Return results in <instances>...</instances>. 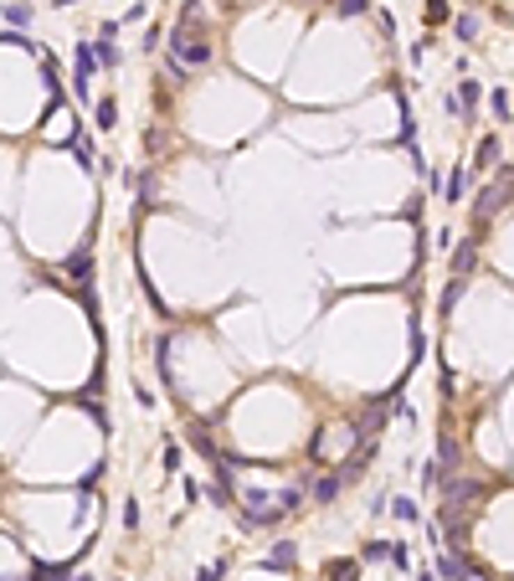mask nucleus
Here are the masks:
<instances>
[{
	"mask_svg": "<svg viewBox=\"0 0 514 581\" xmlns=\"http://www.w3.org/2000/svg\"><path fill=\"white\" fill-rule=\"evenodd\" d=\"M509 196H514V180H499V186H489V191L479 196V201H473V216L489 221V216H494V206H499V201H509Z\"/></svg>",
	"mask_w": 514,
	"mask_h": 581,
	"instance_id": "1",
	"label": "nucleus"
},
{
	"mask_svg": "<svg viewBox=\"0 0 514 581\" xmlns=\"http://www.w3.org/2000/svg\"><path fill=\"white\" fill-rule=\"evenodd\" d=\"M339 488H345V479H339V473H324V479H314L309 494H314V504H329V499H335Z\"/></svg>",
	"mask_w": 514,
	"mask_h": 581,
	"instance_id": "2",
	"label": "nucleus"
},
{
	"mask_svg": "<svg viewBox=\"0 0 514 581\" xmlns=\"http://www.w3.org/2000/svg\"><path fill=\"white\" fill-rule=\"evenodd\" d=\"M262 566H268V571H288V566H294V540H278V546L268 550V561H262Z\"/></svg>",
	"mask_w": 514,
	"mask_h": 581,
	"instance_id": "3",
	"label": "nucleus"
},
{
	"mask_svg": "<svg viewBox=\"0 0 514 581\" xmlns=\"http://www.w3.org/2000/svg\"><path fill=\"white\" fill-rule=\"evenodd\" d=\"M473 268H479V247L463 242V247H458V257H453V278H468Z\"/></svg>",
	"mask_w": 514,
	"mask_h": 581,
	"instance_id": "4",
	"label": "nucleus"
},
{
	"mask_svg": "<svg viewBox=\"0 0 514 581\" xmlns=\"http://www.w3.org/2000/svg\"><path fill=\"white\" fill-rule=\"evenodd\" d=\"M324 576L329 581H360V561H329Z\"/></svg>",
	"mask_w": 514,
	"mask_h": 581,
	"instance_id": "5",
	"label": "nucleus"
},
{
	"mask_svg": "<svg viewBox=\"0 0 514 581\" xmlns=\"http://www.w3.org/2000/svg\"><path fill=\"white\" fill-rule=\"evenodd\" d=\"M458 113H473V109H479V83H458Z\"/></svg>",
	"mask_w": 514,
	"mask_h": 581,
	"instance_id": "6",
	"label": "nucleus"
},
{
	"mask_svg": "<svg viewBox=\"0 0 514 581\" xmlns=\"http://www.w3.org/2000/svg\"><path fill=\"white\" fill-rule=\"evenodd\" d=\"M93 118H98V129H113V124H118V103H113V98H103L98 109H93Z\"/></svg>",
	"mask_w": 514,
	"mask_h": 581,
	"instance_id": "7",
	"label": "nucleus"
},
{
	"mask_svg": "<svg viewBox=\"0 0 514 581\" xmlns=\"http://www.w3.org/2000/svg\"><path fill=\"white\" fill-rule=\"evenodd\" d=\"M494 160H499V139H483V144H479V154H473V165H479V170H489Z\"/></svg>",
	"mask_w": 514,
	"mask_h": 581,
	"instance_id": "8",
	"label": "nucleus"
},
{
	"mask_svg": "<svg viewBox=\"0 0 514 581\" xmlns=\"http://www.w3.org/2000/svg\"><path fill=\"white\" fill-rule=\"evenodd\" d=\"M463 186H468V170H453V180H447V201H463Z\"/></svg>",
	"mask_w": 514,
	"mask_h": 581,
	"instance_id": "9",
	"label": "nucleus"
},
{
	"mask_svg": "<svg viewBox=\"0 0 514 581\" xmlns=\"http://www.w3.org/2000/svg\"><path fill=\"white\" fill-rule=\"evenodd\" d=\"M335 10H339V16H365L371 0H335Z\"/></svg>",
	"mask_w": 514,
	"mask_h": 581,
	"instance_id": "10",
	"label": "nucleus"
},
{
	"mask_svg": "<svg viewBox=\"0 0 514 581\" xmlns=\"http://www.w3.org/2000/svg\"><path fill=\"white\" fill-rule=\"evenodd\" d=\"M447 21V0H427V26H442Z\"/></svg>",
	"mask_w": 514,
	"mask_h": 581,
	"instance_id": "11",
	"label": "nucleus"
},
{
	"mask_svg": "<svg viewBox=\"0 0 514 581\" xmlns=\"http://www.w3.org/2000/svg\"><path fill=\"white\" fill-rule=\"evenodd\" d=\"M6 21L10 26H31V6H6Z\"/></svg>",
	"mask_w": 514,
	"mask_h": 581,
	"instance_id": "12",
	"label": "nucleus"
},
{
	"mask_svg": "<svg viewBox=\"0 0 514 581\" xmlns=\"http://www.w3.org/2000/svg\"><path fill=\"white\" fill-rule=\"evenodd\" d=\"M453 31H458V42H473V31H479V21H473V16H458V26H453Z\"/></svg>",
	"mask_w": 514,
	"mask_h": 581,
	"instance_id": "13",
	"label": "nucleus"
},
{
	"mask_svg": "<svg viewBox=\"0 0 514 581\" xmlns=\"http://www.w3.org/2000/svg\"><path fill=\"white\" fill-rule=\"evenodd\" d=\"M88 268H93V257H88V253H77V257L67 262V273H72V278H88Z\"/></svg>",
	"mask_w": 514,
	"mask_h": 581,
	"instance_id": "14",
	"label": "nucleus"
},
{
	"mask_svg": "<svg viewBox=\"0 0 514 581\" xmlns=\"http://www.w3.org/2000/svg\"><path fill=\"white\" fill-rule=\"evenodd\" d=\"M458 299H463V278H453V283H447V294H442V314H447V309H453V303H458Z\"/></svg>",
	"mask_w": 514,
	"mask_h": 581,
	"instance_id": "15",
	"label": "nucleus"
},
{
	"mask_svg": "<svg viewBox=\"0 0 514 581\" xmlns=\"http://www.w3.org/2000/svg\"><path fill=\"white\" fill-rule=\"evenodd\" d=\"M386 556H391L386 540H371V546H365V561H386Z\"/></svg>",
	"mask_w": 514,
	"mask_h": 581,
	"instance_id": "16",
	"label": "nucleus"
},
{
	"mask_svg": "<svg viewBox=\"0 0 514 581\" xmlns=\"http://www.w3.org/2000/svg\"><path fill=\"white\" fill-rule=\"evenodd\" d=\"M489 103H494V113H499V118H509V93H504V88H494V98H489Z\"/></svg>",
	"mask_w": 514,
	"mask_h": 581,
	"instance_id": "17",
	"label": "nucleus"
},
{
	"mask_svg": "<svg viewBox=\"0 0 514 581\" xmlns=\"http://www.w3.org/2000/svg\"><path fill=\"white\" fill-rule=\"evenodd\" d=\"M36 581H67V566H47V571H36Z\"/></svg>",
	"mask_w": 514,
	"mask_h": 581,
	"instance_id": "18",
	"label": "nucleus"
},
{
	"mask_svg": "<svg viewBox=\"0 0 514 581\" xmlns=\"http://www.w3.org/2000/svg\"><path fill=\"white\" fill-rule=\"evenodd\" d=\"M165 468H170V473L180 468V447H175V443H165Z\"/></svg>",
	"mask_w": 514,
	"mask_h": 581,
	"instance_id": "19",
	"label": "nucleus"
},
{
	"mask_svg": "<svg viewBox=\"0 0 514 581\" xmlns=\"http://www.w3.org/2000/svg\"><path fill=\"white\" fill-rule=\"evenodd\" d=\"M221 571H227V561H216V566H206V571H201V576H195V581H216Z\"/></svg>",
	"mask_w": 514,
	"mask_h": 581,
	"instance_id": "20",
	"label": "nucleus"
},
{
	"mask_svg": "<svg viewBox=\"0 0 514 581\" xmlns=\"http://www.w3.org/2000/svg\"><path fill=\"white\" fill-rule=\"evenodd\" d=\"M417 581H437V576H432V571H421V576H417Z\"/></svg>",
	"mask_w": 514,
	"mask_h": 581,
	"instance_id": "21",
	"label": "nucleus"
}]
</instances>
